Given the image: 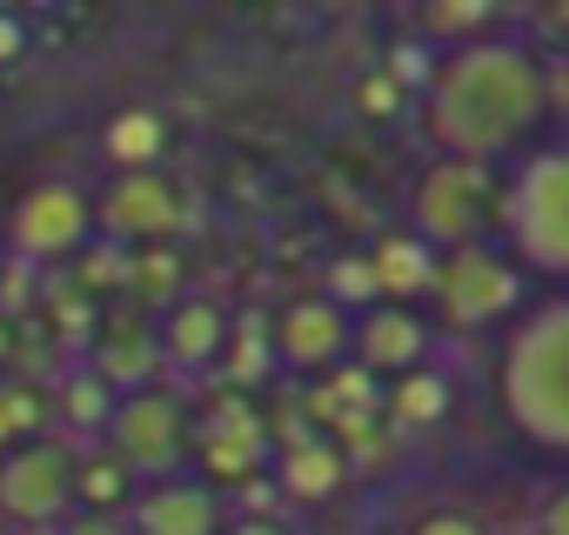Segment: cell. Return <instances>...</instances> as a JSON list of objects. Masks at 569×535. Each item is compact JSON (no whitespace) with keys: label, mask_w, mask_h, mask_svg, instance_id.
Segmentation results:
<instances>
[{"label":"cell","mask_w":569,"mask_h":535,"mask_svg":"<svg viewBox=\"0 0 569 535\" xmlns=\"http://www.w3.org/2000/svg\"><path fill=\"white\" fill-rule=\"evenodd\" d=\"M542 121H549V74L509 34H482L469 48L436 54L422 81V134L442 161L496 168Z\"/></svg>","instance_id":"cell-1"},{"label":"cell","mask_w":569,"mask_h":535,"mask_svg":"<svg viewBox=\"0 0 569 535\" xmlns=\"http://www.w3.org/2000/svg\"><path fill=\"white\" fill-rule=\"evenodd\" d=\"M496 402L516 442L536 455H569V295L536 302L496 355Z\"/></svg>","instance_id":"cell-2"},{"label":"cell","mask_w":569,"mask_h":535,"mask_svg":"<svg viewBox=\"0 0 569 535\" xmlns=\"http://www.w3.org/2000/svg\"><path fill=\"white\" fill-rule=\"evenodd\" d=\"M496 221L522 275L556 282V295H569V141H549L516 161L509 188L496 194Z\"/></svg>","instance_id":"cell-3"},{"label":"cell","mask_w":569,"mask_h":535,"mask_svg":"<svg viewBox=\"0 0 569 535\" xmlns=\"http://www.w3.org/2000/svg\"><path fill=\"white\" fill-rule=\"evenodd\" d=\"M489 214H496V174L476 168V161H442L436 154L409 188V234L429 241L436 254L489 241Z\"/></svg>","instance_id":"cell-4"},{"label":"cell","mask_w":569,"mask_h":535,"mask_svg":"<svg viewBox=\"0 0 569 535\" xmlns=\"http://www.w3.org/2000/svg\"><path fill=\"white\" fill-rule=\"evenodd\" d=\"M101 435H108V455L134 482H168L194 455V422H188V402L174 388H134V395H121Z\"/></svg>","instance_id":"cell-5"},{"label":"cell","mask_w":569,"mask_h":535,"mask_svg":"<svg viewBox=\"0 0 569 535\" xmlns=\"http://www.w3.org/2000/svg\"><path fill=\"white\" fill-rule=\"evenodd\" d=\"M74 515V442L34 435L0 455V528L8 535H48Z\"/></svg>","instance_id":"cell-6"},{"label":"cell","mask_w":569,"mask_h":535,"mask_svg":"<svg viewBox=\"0 0 569 535\" xmlns=\"http://www.w3.org/2000/svg\"><path fill=\"white\" fill-rule=\"evenodd\" d=\"M429 295L442 302L449 329H496V322H509V315L522 309L529 275L509 261V248L476 241V248H449V254L436 261V289H429Z\"/></svg>","instance_id":"cell-7"},{"label":"cell","mask_w":569,"mask_h":535,"mask_svg":"<svg viewBox=\"0 0 569 535\" xmlns=\"http://www.w3.org/2000/svg\"><path fill=\"white\" fill-rule=\"evenodd\" d=\"M94 234V201L74 188V181H41L14 201L8 214V248L21 268H41V261H68L81 254Z\"/></svg>","instance_id":"cell-8"},{"label":"cell","mask_w":569,"mask_h":535,"mask_svg":"<svg viewBox=\"0 0 569 535\" xmlns=\"http://www.w3.org/2000/svg\"><path fill=\"white\" fill-rule=\"evenodd\" d=\"M188 221V194L168 174H114L94 201V228L121 248V241H168Z\"/></svg>","instance_id":"cell-9"},{"label":"cell","mask_w":569,"mask_h":535,"mask_svg":"<svg viewBox=\"0 0 569 535\" xmlns=\"http://www.w3.org/2000/svg\"><path fill=\"white\" fill-rule=\"evenodd\" d=\"M349 335H356L349 309H336L329 295H302V302L281 309V322H274V355L289 369H302V375L309 369H336L349 355Z\"/></svg>","instance_id":"cell-10"},{"label":"cell","mask_w":569,"mask_h":535,"mask_svg":"<svg viewBox=\"0 0 569 535\" xmlns=\"http://www.w3.org/2000/svg\"><path fill=\"white\" fill-rule=\"evenodd\" d=\"M134 535H221V495L194 475H168V482H148L128 508Z\"/></svg>","instance_id":"cell-11"},{"label":"cell","mask_w":569,"mask_h":535,"mask_svg":"<svg viewBox=\"0 0 569 535\" xmlns=\"http://www.w3.org/2000/svg\"><path fill=\"white\" fill-rule=\"evenodd\" d=\"M154 342H161V369L201 375V369H214L221 349H228V309L208 302V295H188V302H174V309L161 315Z\"/></svg>","instance_id":"cell-12"},{"label":"cell","mask_w":569,"mask_h":535,"mask_svg":"<svg viewBox=\"0 0 569 535\" xmlns=\"http://www.w3.org/2000/svg\"><path fill=\"white\" fill-rule=\"evenodd\" d=\"M349 349H356V362H362L369 375H416V369H422V355H429V329H422L409 309L376 302L369 315H356Z\"/></svg>","instance_id":"cell-13"},{"label":"cell","mask_w":569,"mask_h":535,"mask_svg":"<svg viewBox=\"0 0 569 535\" xmlns=\"http://www.w3.org/2000/svg\"><path fill=\"white\" fill-rule=\"evenodd\" d=\"M436 261H442V254H436L429 241H416L409 228H402V234H382V241H376V254H369L376 295H382V302H396V309H402L409 295H429V289H436Z\"/></svg>","instance_id":"cell-14"},{"label":"cell","mask_w":569,"mask_h":535,"mask_svg":"<svg viewBox=\"0 0 569 535\" xmlns=\"http://www.w3.org/2000/svg\"><path fill=\"white\" fill-rule=\"evenodd\" d=\"M101 154H108L114 174H154L161 154H168V114H154V108H121V114H108Z\"/></svg>","instance_id":"cell-15"},{"label":"cell","mask_w":569,"mask_h":535,"mask_svg":"<svg viewBox=\"0 0 569 535\" xmlns=\"http://www.w3.org/2000/svg\"><path fill=\"white\" fill-rule=\"evenodd\" d=\"M94 375L121 395H134V388H154V375H161V342H154V329H108L101 342H94Z\"/></svg>","instance_id":"cell-16"},{"label":"cell","mask_w":569,"mask_h":535,"mask_svg":"<svg viewBox=\"0 0 569 535\" xmlns=\"http://www.w3.org/2000/svg\"><path fill=\"white\" fill-rule=\"evenodd\" d=\"M342 482H349V462L336 442H296L281 455V488L296 502H329V495H342Z\"/></svg>","instance_id":"cell-17"},{"label":"cell","mask_w":569,"mask_h":535,"mask_svg":"<svg viewBox=\"0 0 569 535\" xmlns=\"http://www.w3.org/2000/svg\"><path fill=\"white\" fill-rule=\"evenodd\" d=\"M134 495H141V482L101 448V455H74V508H101V515H114V508H134Z\"/></svg>","instance_id":"cell-18"},{"label":"cell","mask_w":569,"mask_h":535,"mask_svg":"<svg viewBox=\"0 0 569 535\" xmlns=\"http://www.w3.org/2000/svg\"><path fill=\"white\" fill-rule=\"evenodd\" d=\"M114 388L94 375V369H81V375H68L61 382V395H54V415H61V428L68 435H101L108 428V415H114Z\"/></svg>","instance_id":"cell-19"},{"label":"cell","mask_w":569,"mask_h":535,"mask_svg":"<svg viewBox=\"0 0 569 535\" xmlns=\"http://www.w3.org/2000/svg\"><path fill=\"white\" fill-rule=\"evenodd\" d=\"M489 21H496L489 0H436V8H422V34H436V41H442V54H449V48L482 41V34H489Z\"/></svg>","instance_id":"cell-20"},{"label":"cell","mask_w":569,"mask_h":535,"mask_svg":"<svg viewBox=\"0 0 569 535\" xmlns=\"http://www.w3.org/2000/svg\"><path fill=\"white\" fill-rule=\"evenodd\" d=\"M396 415H402L409 428L442 422V415H449V375H429V369L402 375V388H396Z\"/></svg>","instance_id":"cell-21"},{"label":"cell","mask_w":569,"mask_h":535,"mask_svg":"<svg viewBox=\"0 0 569 535\" xmlns=\"http://www.w3.org/2000/svg\"><path fill=\"white\" fill-rule=\"evenodd\" d=\"M41 395L34 388H0V455L8 448H21V442H34L41 435Z\"/></svg>","instance_id":"cell-22"},{"label":"cell","mask_w":569,"mask_h":535,"mask_svg":"<svg viewBox=\"0 0 569 535\" xmlns=\"http://www.w3.org/2000/svg\"><path fill=\"white\" fill-rule=\"evenodd\" d=\"M402 108H409V88H402L389 68H369V74L356 81V114H362V121H402Z\"/></svg>","instance_id":"cell-23"},{"label":"cell","mask_w":569,"mask_h":535,"mask_svg":"<svg viewBox=\"0 0 569 535\" xmlns=\"http://www.w3.org/2000/svg\"><path fill=\"white\" fill-rule=\"evenodd\" d=\"M329 282H336V295H329L336 309L362 302V315H369V309L382 302V295H376V275H369V254H349V261H336V275H329Z\"/></svg>","instance_id":"cell-24"},{"label":"cell","mask_w":569,"mask_h":535,"mask_svg":"<svg viewBox=\"0 0 569 535\" xmlns=\"http://www.w3.org/2000/svg\"><path fill=\"white\" fill-rule=\"evenodd\" d=\"M402 535H489V522L469 515V508H456V502H436V508H422Z\"/></svg>","instance_id":"cell-25"},{"label":"cell","mask_w":569,"mask_h":535,"mask_svg":"<svg viewBox=\"0 0 569 535\" xmlns=\"http://www.w3.org/2000/svg\"><path fill=\"white\" fill-rule=\"evenodd\" d=\"M21 54H28V21L0 8V68H14Z\"/></svg>","instance_id":"cell-26"},{"label":"cell","mask_w":569,"mask_h":535,"mask_svg":"<svg viewBox=\"0 0 569 535\" xmlns=\"http://www.w3.org/2000/svg\"><path fill=\"white\" fill-rule=\"evenodd\" d=\"M536 535H569V482L549 488V502H542V515H536Z\"/></svg>","instance_id":"cell-27"},{"label":"cell","mask_w":569,"mask_h":535,"mask_svg":"<svg viewBox=\"0 0 569 535\" xmlns=\"http://www.w3.org/2000/svg\"><path fill=\"white\" fill-rule=\"evenodd\" d=\"M221 535H296L289 522H281V515H234Z\"/></svg>","instance_id":"cell-28"},{"label":"cell","mask_w":569,"mask_h":535,"mask_svg":"<svg viewBox=\"0 0 569 535\" xmlns=\"http://www.w3.org/2000/svg\"><path fill=\"white\" fill-rule=\"evenodd\" d=\"M516 535H536V528H516Z\"/></svg>","instance_id":"cell-29"},{"label":"cell","mask_w":569,"mask_h":535,"mask_svg":"<svg viewBox=\"0 0 569 535\" xmlns=\"http://www.w3.org/2000/svg\"><path fill=\"white\" fill-rule=\"evenodd\" d=\"M0 335H8V329H0Z\"/></svg>","instance_id":"cell-30"},{"label":"cell","mask_w":569,"mask_h":535,"mask_svg":"<svg viewBox=\"0 0 569 535\" xmlns=\"http://www.w3.org/2000/svg\"><path fill=\"white\" fill-rule=\"evenodd\" d=\"M0 535H8V528H0Z\"/></svg>","instance_id":"cell-31"}]
</instances>
